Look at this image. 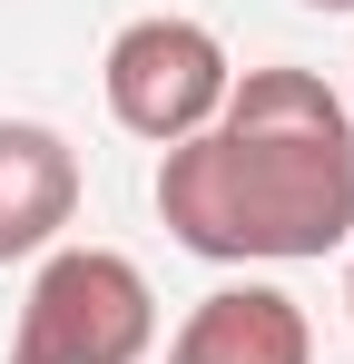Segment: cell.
I'll return each instance as SVG.
<instances>
[{
    "mask_svg": "<svg viewBox=\"0 0 354 364\" xmlns=\"http://www.w3.org/2000/svg\"><path fill=\"white\" fill-rule=\"evenodd\" d=\"M158 217L207 266L354 246V119L315 69H246L227 109L158 158Z\"/></svg>",
    "mask_w": 354,
    "mask_h": 364,
    "instance_id": "6da1fadb",
    "label": "cell"
},
{
    "mask_svg": "<svg viewBox=\"0 0 354 364\" xmlns=\"http://www.w3.org/2000/svg\"><path fill=\"white\" fill-rule=\"evenodd\" d=\"M158 345V296L118 246H50L30 276L10 364H138Z\"/></svg>",
    "mask_w": 354,
    "mask_h": 364,
    "instance_id": "7a4b0ae2",
    "label": "cell"
},
{
    "mask_svg": "<svg viewBox=\"0 0 354 364\" xmlns=\"http://www.w3.org/2000/svg\"><path fill=\"white\" fill-rule=\"evenodd\" d=\"M109 119L128 138H148V148H177V138H197V128L227 109V50H217V30H197V20H128L109 40Z\"/></svg>",
    "mask_w": 354,
    "mask_h": 364,
    "instance_id": "3957f363",
    "label": "cell"
},
{
    "mask_svg": "<svg viewBox=\"0 0 354 364\" xmlns=\"http://www.w3.org/2000/svg\"><path fill=\"white\" fill-rule=\"evenodd\" d=\"M79 217V158L40 119H0V266L50 256L59 227Z\"/></svg>",
    "mask_w": 354,
    "mask_h": 364,
    "instance_id": "277c9868",
    "label": "cell"
},
{
    "mask_svg": "<svg viewBox=\"0 0 354 364\" xmlns=\"http://www.w3.org/2000/svg\"><path fill=\"white\" fill-rule=\"evenodd\" d=\"M168 364H315V325L286 286H217L177 325Z\"/></svg>",
    "mask_w": 354,
    "mask_h": 364,
    "instance_id": "5b68a950",
    "label": "cell"
},
{
    "mask_svg": "<svg viewBox=\"0 0 354 364\" xmlns=\"http://www.w3.org/2000/svg\"><path fill=\"white\" fill-rule=\"evenodd\" d=\"M305 10H354V0H305Z\"/></svg>",
    "mask_w": 354,
    "mask_h": 364,
    "instance_id": "8992f818",
    "label": "cell"
},
{
    "mask_svg": "<svg viewBox=\"0 0 354 364\" xmlns=\"http://www.w3.org/2000/svg\"><path fill=\"white\" fill-rule=\"evenodd\" d=\"M345 305H354V266H345Z\"/></svg>",
    "mask_w": 354,
    "mask_h": 364,
    "instance_id": "52a82bcc",
    "label": "cell"
}]
</instances>
